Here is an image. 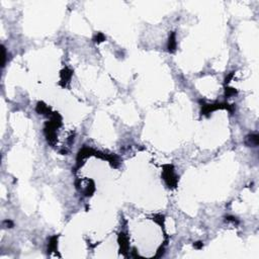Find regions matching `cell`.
<instances>
[{
	"label": "cell",
	"mask_w": 259,
	"mask_h": 259,
	"mask_svg": "<svg viewBox=\"0 0 259 259\" xmlns=\"http://www.w3.org/2000/svg\"><path fill=\"white\" fill-rule=\"evenodd\" d=\"M218 109H227L230 113H234L235 110V106L233 104L228 103H213V104H203L201 108V114L203 116H210L213 111L218 110Z\"/></svg>",
	"instance_id": "cell-1"
},
{
	"label": "cell",
	"mask_w": 259,
	"mask_h": 259,
	"mask_svg": "<svg viewBox=\"0 0 259 259\" xmlns=\"http://www.w3.org/2000/svg\"><path fill=\"white\" fill-rule=\"evenodd\" d=\"M163 179L169 187H176L178 178L174 174V169L172 165H164L163 166Z\"/></svg>",
	"instance_id": "cell-2"
},
{
	"label": "cell",
	"mask_w": 259,
	"mask_h": 259,
	"mask_svg": "<svg viewBox=\"0 0 259 259\" xmlns=\"http://www.w3.org/2000/svg\"><path fill=\"white\" fill-rule=\"evenodd\" d=\"M72 73H73V72L68 68H65L61 71V83L60 84H61L63 87L66 86V84L68 83L69 80L71 79Z\"/></svg>",
	"instance_id": "cell-3"
},
{
	"label": "cell",
	"mask_w": 259,
	"mask_h": 259,
	"mask_svg": "<svg viewBox=\"0 0 259 259\" xmlns=\"http://www.w3.org/2000/svg\"><path fill=\"white\" fill-rule=\"evenodd\" d=\"M167 49H168V51L170 52V53H173V52L176 50V38H175V32H171L170 36H169Z\"/></svg>",
	"instance_id": "cell-4"
},
{
	"label": "cell",
	"mask_w": 259,
	"mask_h": 259,
	"mask_svg": "<svg viewBox=\"0 0 259 259\" xmlns=\"http://www.w3.org/2000/svg\"><path fill=\"white\" fill-rule=\"evenodd\" d=\"M246 145L248 146H252V147H256L259 143V139H258V135L256 134H253V135H249L246 137V141H245Z\"/></svg>",
	"instance_id": "cell-5"
},
{
	"label": "cell",
	"mask_w": 259,
	"mask_h": 259,
	"mask_svg": "<svg viewBox=\"0 0 259 259\" xmlns=\"http://www.w3.org/2000/svg\"><path fill=\"white\" fill-rule=\"evenodd\" d=\"M37 113H39L40 114H48L49 113H51V109L48 105H46L44 102H39L38 105H37V108H36ZM49 114H52V113H49Z\"/></svg>",
	"instance_id": "cell-6"
},
{
	"label": "cell",
	"mask_w": 259,
	"mask_h": 259,
	"mask_svg": "<svg viewBox=\"0 0 259 259\" xmlns=\"http://www.w3.org/2000/svg\"><path fill=\"white\" fill-rule=\"evenodd\" d=\"M119 245H121V250H123V252L124 253L127 249H128V239H127L126 235H124V233L119 234Z\"/></svg>",
	"instance_id": "cell-7"
},
{
	"label": "cell",
	"mask_w": 259,
	"mask_h": 259,
	"mask_svg": "<svg viewBox=\"0 0 259 259\" xmlns=\"http://www.w3.org/2000/svg\"><path fill=\"white\" fill-rule=\"evenodd\" d=\"M57 243H58V237L57 236H53L50 240L49 246H48V251L49 252H53L57 249Z\"/></svg>",
	"instance_id": "cell-8"
},
{
	"label": "cell",
	"mask_w": 259,
	"mask_h": 259,
	"mask_svg": "<svg viewBox=\"0 0 259 259\" xmlns=\"http://www.w3.org/2000/svg\"><path fill=\"white\" fill-rule=\"evenodd\" d=\"M105 36L102 34V32H97V34H94L93 37V41L95 43H101V42H104L105 41Z\"/></svg>",
	"instance_id": "cell-9"
},
{
	"label": "cell",
	"mask_w": 259,
	"mask_h": 259,
	"mask_svg": "<svg viewBox=\"0 0 259 259\" xmlns=\"http://www.w3.org/2000/svg\"><path fill=\"white\" fill-rule=\"evenodd\" d=\"M1 48H2V63H1V67L2 68H3L4 66H5V63H6V49H5V47L3 46V45H2L1 46Z\"/></svg>",
	"instance_id": "cell-10"
},
{
	"label": "cell",
	"mask_w": 259,
	"mask_h": 259,
	"mask_svg": "<svg viewBox=\"0 0 259 259\" xmlns=\"http://www.w3.org/2000/svg\"><path fill=\"white\" fill-rule=\"evenodd\" d=\"M236 93H237L236 89H234V88H226L225 94H226L227 97H230V96H232V95H235Z\"/></svg>",
	"instance_id": "cell-11"
},
{
	"label": "cell",
	"mask_w": 259,
	"mask_h": 259,
	"mask_svg": "<svg viewBox=\"0 0 259 259\" xmlns=\"http://www.w3.org/2000/svg\"><path fill=\"white\" fill-rule=\"evenodd\" d=\"M153 220L155 221L156 223H158L159 225H163V222H164V216H162V215H157V216L154 217Z\"/></svg>",
	"instance_id": "cell-12"
},
{
	"label": "cell",
	"mask_w": 259,
	"mask_h": 259,
	"mask_svg": "<svg viewBox=\"0 0 259 259\" xmlns=\"http://www.w3.org/2000/svg\"><path fill=\"white\" fill-rule=\"evenodd\" d=\"M2 225H3L4 228H12V227L14 226V224H13V222L10 221V220H5V221H3Z\"/></svg>",
	"instance_id": "cell-13"
},
{
	"label": "cell",
	"mask_w": 259,
	"mask_h": 259,
	"mask_svg": "<svg viewBox=\"0 0 259 259\" xmlns=\"http://www.w3.org/2000/svg\"><path fill=\"white\" fill-rule=\"evenodd\" d=\"M226 221H228V222H233V223L238 224V221L236 220V218H234V217H231V216L226 217Z\"/></svg>",
	"instance_id": "cell-14"
},
{
	"label": "cell",
	"mask_w": 259,
	"mask_h": 259,
	"mask_svg": "<svg viewBox=\"0 0 259 259\" xmlns=\"http://www.w3.org/2000/svg\"><path fill=\"white\" fill-rule=\"evenodd\" d=\"M193 246H194V248H196V249H201V248H203V243L200 241V242L194 243Z\"/></svg>",
	"instance_id": "cell-15"
},
{
	"label": "cell",
	"mask_w": 259,
	"mask_h": 259,
	"mask_svg": "<svg viewBox=\"0 0 259 259\" xmlns=\"http://www.w3.org/2000/svg\"><path fill=\"white\" fill-rule=\"evenodd\" d=\"M233 76H234V72H232V73L229 74V75L227 76V77H226V79H225V83H229L231 79L233 78Z\"/></svg>",
	"instance_id": "cell-16"
}]
</instances>
